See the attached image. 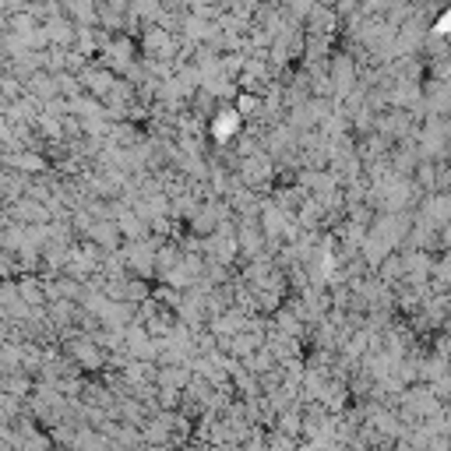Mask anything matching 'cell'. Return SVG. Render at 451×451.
<instances>
[{
  "instance_id": "cell-1",
  "label": "cell",
  "mask_w": 451,
  "mask_h": 451,
  "mask_svg": "<svg viewBox=\"0 0 451 451\" xmlns=\"http://www.w3.org/2000/svg\"><path fill=\"white\" fill-rule=\"evenodd\" d=\"M237 120H240V113L237 109H222L219 116H215V138L222 141V138H229L233 131H237Z\"/></svg>"
}]
</instances>
